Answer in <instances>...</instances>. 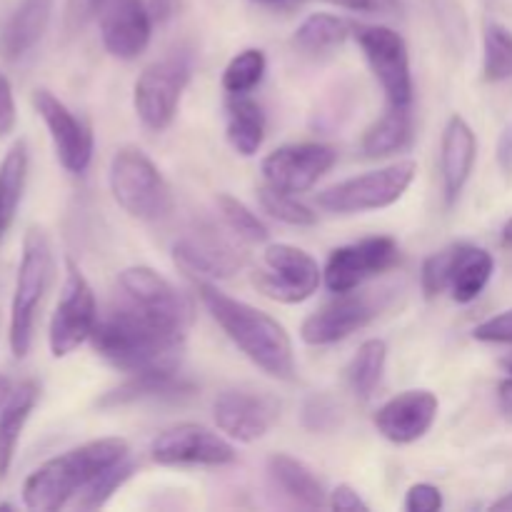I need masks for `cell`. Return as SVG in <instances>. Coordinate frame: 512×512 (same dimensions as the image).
Instances as JSON below:
<instances>
[{"label": "cell", "mask_w": 512, "mask_h": 512, "mask_svg": "<svg viewBox=\"0 0 512 512\" xmlns=\"http://www.w3.org/2000/svg\"><path fill=\"white\" fill-rule=\"evenodd\" d=\"M13 383H10L8 378H3V375H0V408H3L5 405V400L10 398V393H13Z\"/></svg>", "instance_id": "48"}, {"label": "cell", "mask_w": 512, "mask_h": 512, "mask_svg": "<svg viewBox=\"0 0 512 512\" xmlns=\"http://www.w3.org/2000/svg\"><path fill=\"white\" fill-rule=\"evenodd\" d=\"M495 258L485 248L470 243H455V260L450 270V295L455 303L468 305L480 298L493 278Z\"/></svg>", "instance_id": "24"}, {"label": "cell", "mask_w": 512, "mask_h": 512, "mask_svg": "<svg viewBox=\"0 0 512 512\" xmlns=\"http://www.w3.org/2000/svg\"><path fill=\"white\" fill-rule=\"evenodd\" d=\"M443 508V493L430 483H418L405 495V510L408 512H438Z\"/></svg>", "instance_id": "41"}, {"label": "cell", "mask_w": 512, "mask_h": 512, "mask_svg": "<svg viewBox=\"0 0 512 512\" xmlns=\"http://www.w3.org/2000/svg\"><path fill=\"white\" fill-rule=\"evenodd\" d=\"M53 278V248L43 228H30L23 238L18 275H15L13 303H10L8 343L13 358L23 360L33 345L38 310Z\"/></svg>", "instance_id": "4"}, {"label": "cell", "mask_w": 512, "mask_h": 512, "mask_svg": "<svg viewBox=\"0 0 512 512\" xmlns=\"http://www.w3.org/2000/svg\"><path fill=\"white\" fill-rule=\"evenodd\" d=\"M33 108L48 128L58 163L68 173L83 175L93 160V130L78 118L58 95L45 88L33 90Z\"/></svg>", "instance_id": "12"}, {"label": "cell", "mask_w": 512, "mask_h": 512, "mask_svg": "<svg viewBox=\"0 0 512 512\" xmlns=\"http://www.w3.org/2000/svg\"><path fill=\"white\" fill-rule=\"evenodd\" d=\"M478 158V138L463 115H450L440 143V175H443L445 203L453 205L473 175Z\"/></svg>", "instance_id": "21"}, {"label": "cell", "mask_w": 512, "mask_h": 512, "mask_svg": "<svg viewBox=\"0 0 512 512\" xmlns=\"http://www.w3.org/2000/svg\"><path fill=\"white\" fill-rule=\"evenodd\" d=\"M95 325H98V303H95L93 288L78 265L68 263L63 293H60L48 328V345L53 358L75 353L85 340H90Z\"/></svg>", "instance_id": "9"}, {"label": "cell", "mask_w": 512, "mask_h": 512, "mask_svg": "<svg viewBox=\"0 0 512 512\" xmlns=\"http://www.w3.org/2000/svg\"><path fill=\"white\" fill-rule=\"evenodd\" d=\"M338 163V150L328 143H293L265 155L260 170L265 183L300 195L313 188Z\"/></svg>", "instance_id": "14"}, {"label": "cell", "mask_w": 512, "mask_h": 512, "mask_svg": "<svg viewBox=\"0 0 512 512\" xmlns=\"http://www.w3.org/2000/svg\"><path fill=\"white\" fill-rule=\"evenodd\" d=\"M28 180V145L15 140L0 160V240L13 225Z\"/></svg>", "instance_id": "29"}, {"label": "cell", "mask_w": 512, "mask_h": 512, "mask_svg": "<svg viewBox=\"0 0 512 512\" xmlns=\"http://www.w3.org/2000/svg\"><path fill=\"white\" fill-rule=\"evenodd\" d=\"M340 405L330 395H310L303 405V425L310 433H330L340 425Z\"/></svg>", "instance_id": "37"}, {"label": "cell", "mask_w": 512, "mask_h": 512, "mask_svg": "<svg viewBox=\"0 0 512 512\" xmlns=\"http://www.w3.org/2000/svg\"><path fill=\"white\" fill-rule=\"evenodd\" d=\"M265 273L255 275V288L270 300L295 305L308 300L320 288L318 260L305 250L288 243H273L265 248Z\"/></svg>", "instance_id": "10"}, {"label": "cell", "mask_w": 512, "mask_h": 512, "mask_svg": "<svg viewBox=\"0 0 512 512\" xmlns=\"http://www.w3.org/2000/svg\"><path fill=\"white\" fill-rule=\"evenodd\" d=\"M498 163L505 173H512V123L503 130L498 140Z\"/></svg>", "instance_id": "46"}, {"label": "cell", "mask_w": 512, "mask_h": 512, "mask_svg": "<svg viewBox=\"0 0 512 512\" xmlns=\"http://www.w3.org/2000/svg\"><path fill=\"white\" fill-rule=\"evenodd\" d=\"M400 260L398 240L390 235H373L358 243L340 245L328 255L325 263V285L330 293H350L368 283L375 275L385 273Z\"/></svg>", "instance_id": "11"}, {"label": "cell", "mask_w": 512, "mask_h": 512, "mask_svg": "<svg viewBox=\"0 0 512 512\" xmlns=\"http://www.w3.org/2000/svg\"><path fill=\"white\" fill-rule=\"evenodd\" d=\"M268 70L265 53L258 48H245L225 65L223 70V88L230 95H248L250 90L258 88Z\"/></svg>", "instance_id": "32"}, {"label": "cell", "mask_w": 512, "mask_h": 512, "mask_svg": "<svg viewBox=\"0 0 512 512\" xmlns=\"http://www.w3.org/2000/svg\"><path fill=\"white\" fill-rule=\"evenodd\" d=\"M483 78L488 83H503L512 78V30L500 23L485 25Z\"/></svg>", "instance_id": "33"}, {"label": "cell", "mask_w": 512, "mask_h": 512, "mask_svg": "<svg viewBox=\"0 0 512 512\" xmlns=\"http://www.w3.org/2000/svg\"><path fill=\"white\" fill-rule=\"evenodd\" d=\"M353 35V23L333 13H313L298 25L293 35L295 48L308 55H328Z\"/></svg>", "instance_id": "30"}, {"label": "cell", "mask_w": 512, "mask_h": 512, "mask_svg": "<svg viewBox=\"0 0 512 512\" xmlns=\"http://www.w3.org/2000/svg\"><path fill=\"white\" fill-rule=\"evenodd\" d=\"M213 418L220 433L238 443H255L265 438L280 418V403L268 393L255 390H225L215 398Z\"/></svg>", "instance_id": "17"}, {"label": "cell", "mask_w": 512, "mask_h": 512, "mask_svg": "<svg viewBox=\"0 0 512 512\" xmlns=\"http://www.w3.org/2000/svg\"><path fill=\"white\" fill-rule=\"evenodd\" d=\"M500 240H503L505 248H512V218L503 225V235H500Z\"/></svg>", "instance_id": "49"}, {"label": "cell", "mask_w": 512, "mask_h": 512, "mask_svg": "<svg viewBox=\"0 0 512 512\" xmlns=\"http://www.w3.org/2000/svg\"><path fill=\"white\" fill-rule=\"evenodd\" d=\"M118 285L123 290V298L133 303L135 308L188 333L190 323H193V303H190L188 295L180 293L170 280L155 273L153 268H148V265L125 268L120 273Z\"/></svg>", "instance_id": "15"}, {"label": "cell", "mask_w": 512, "mask_h": 512, "mask_svg": "<svg viewBox=\"0 0 512 512\" xmlns=\"http://www.w3.org/2000/svg\"><path fill=\"white\" fill-rule=\"evenodd\" d=\"M268 473L273 483L295 500L298 505L310 510H318L328 505V493H325L323 483L315 478L313 470L300 460L290 458V455L278 453L268 460Z\"/></svg>", "instance_id": "26"}, {"label": "cell", "mask_w": 512, "mask_h": 512, "mask_svg": "<svg viewBox=\"0 0 512 512\" xmlns=\"http://www.w3.org/2000/svg\"><path fill=\"white\" fill-rule=\"evenodd\" d=\"M215 203H218L220 215H223L225 225H228L230 233H233L235 238L245 240V243H265V240L270 238L268 225H265L243 200L233 198V195L228 193H220Z\"/></svg>", "instance_id": "36"}, {"label": "cell", "mask_w": 512, "mask_h": 512, "mask_svg": "<svg viewBox=\"0 0 512 512\" xmlns=\"http://www.w3.org/2000/svg\"><path fill=\"white\" fill-rule=\"evenodd\" d=\"M173 260L195 283H213L230 278L245 265V255L213 230H198L173 245Z\"/></svg>", "instance_id": "18"}, {"label": "cell", "mask_w": 512, "mask_h": 512, "mask_svg": "<svg viewBox=\"0 0 512 512\" xmlns=\"http://www.w3.org/2000/svg\"><path fill=\"white\" fill-rule=\"evenodd\" d=\"M353 38L358 40L388 103L410 108L413 73H410V53L403 35L385 25H353Z\"/></svg>", "instance_id": "8"}, {"label": "cell", "mask_w": 512, "mask_h": 512, "mask_svg": "<svg viewBox=\"0 0 512 512\" xmlns=\"http://www.w3.org/2000/svg\"><path fill=\"white\" fill-rule=\"evenodd\" d=\"M440 403L430 390H405L388 403L380 405L373 423L385 440L395 445L418 443L428 435L438 418Z\"/></svg>", "instance_id": "20"}, {"label": "cell", "mask_w": 512, "mask_h": 512, "mask_svg": "<svg viewBox=\"0 0 512 512\" xmlns=\"http://www.w3.org/2000/svg\"><path fill=\"white\" fill-rule=\"evenodd\" d=\"M503 368L508 370V373L512 375V358H505V360H503Z\"/></svg>", "instance_id": "51"}, {"label": "cell", "mask_w": 512, "mask_h": 512, "mask_svg": "<svg viewBox=\"0 0 512 512\" xmlns=\"http://www.w3.org/2000/svg\"><path fill=\"white\" fill-rule=\"evenodd\" d=\"M190 80V63L183 55H168L150 63L133 88V108L148 130L170 128Z\"/></svg>", "instance_id": "7"}, {"label": "cell", "mask_w": 512, "mask_h": 512, "mask_svg": "<svg viewBox=\"0 0 512 512\" xmlns=\"http://www.w3.org/2000/svg\"><path fill=\"white\" fill-rule=\"evenodd\" d=\"M98 18L100 38L110 55L133 60L145 53L155 25L145 0H105Z\"/></svg>", "instance_id": "19"}, {"label": "cell", "mask_w": 512, "mask_h": 512, "mask_svg": "<svg viewBox=\"0 0 512 512\" xmlns=\"http://www.w3.org/2000/svg\"><path fill=\"white\" fill-rule=\"evenodd\" d=\"M145 5H148V13L153 18V23L158 25L173 20L180 10V0H145Z\"/></svg>", "instance_id": "45"}, {"label": "cell", "mask_w": 512, "mask_h": 512, "mask_svg": "<svg viewBox=\"0 0 512 512\" xmlns=\"http://www.w3.org/2000/svg\"><path fill=\"white\" fill-rule=\"evenodd\" d=\"M228 143L243 158H253L265 140V113L248 95H230L228 105Z\"/></svg>", "instance_id": "27"}, {"label": "cell", "mask_w": 512, "mask_h": 512, "mask_svg": "<svg viewBox=\"0 0 512 512\" xmlns=\"http://www.w3.org/2000/svg\"><path fill=\"white\" fill-rule=\"evenodd\" d=\"M413 140V115L410 108L390 105L373 125L363 133L360 148L368 158H388L405 150Z\"/></svg>", "instance_id": "28"}, {"label": "cell", "mask_w": 512, "mask_h": 512, "mask_svg": "<svg viewBox=\"0 0 512 512\" xmlns=\"http://www.w3.org/2000/svg\"><path fill=\"white\" fill-rule=\"evenodd\" d=\"M55 0H20L0 33V53L8 60L23 58L40 43L53 15Z\"/></svg>", "instance_id": "23"}, {"label": "cell", "mask_w": 512, "mask_h": 512, "mask_svg": "<svg viewBox=\"0 0 512 512\" xmlns=\"http://www.w3.org/2000/svg\"><path fill=\"white\" fill-rule=\"evenodd\" d=\"M258 200L263 205V210L268 215H273L275 220L285 225H293V228H310V225L318 223V213H313V208H308L305 203H300L293 193H285V190L273 188V185H260L258 188Z\"/></svg>", "instance_id": "34"}, {"label": "cell", "mask_w": 512, "mask_h": 512, "mask_svg": "<svg viewBox=\"0 0 512 512\" xmlns=\"http://www.w3.org/2000/svg\"><path fill=\"white\" fill-rule=\"evenodd\" d=\"M185 335L125 300L98 318L90 343L100 358L133 375L178 368Z\"/></svg>", "instance_id": "1"}, {"label": "cell", "mask_w": 512, "mask_h": 512, "mask_svg": "<svg viewBox=\"0 0 512 512\" xmlns=\"http://www.w3.org/2000/svg\"><path fill=\"white\" fill-rule=\"evenodd\" d=\"M455 260V245L443 248L440 253H433L423 263V275H420V283H423V293L428 298L445 293L450 285V270H453Z\"/></svg>", "instance_id": "38"}, {"label": "cell", "mask_w": 512, "mask_h": 512, "mask_svg": "<svg viewBox=\"0 0 512 512\" xmlns=\"http://www.w3.org/2000/svg\"><path fill=\"white\" fill-rule=\"evenodd\" d=\"M380 315V300L370 293H335L333 300L320 305L315 313L300 325V338L303 343L323 348V345L340 343L358 333L360 328Z\"/></svg>", "instance_id": "16"}, {"label": "cell", "mask_w": 512, "mask_h": 512, "mask_svg": "<svg viewBox=\"0 0 512 512\" xmlns=\"http://www.w3.org/2000/svg\"><path fill=\"white\" fill-rule=\"evenodd\" d=\"M303 3H328L345 10H353V13L368 15H395L403 8L400 0H303Z\"/></svg>", "instance_id": "42"}, {"label": "cell", "mask_w": 512, "mask_h": 512, "mask_svg": "<svg viewBox=\"0 0 512 512\" xmlns=\"http://www.w3.org/2000/svg\"><path fill=\"white\" fill-rule=\"evenodd\" d=\"M415 175H418V165L413 160H398L388 168L370 170L365 175H355L343 183L330 185L323 193H318V205L328 213L338 215L390 208L413 185Z\"/></svg>", "instance_id": "6"}, {"label": "cell", "mask_w": 512, "mask_h": 512, "mask_svg": "<svg viewBox=\"0 0 512 512\" xmlns=\"http://www.w3.org/2000/svg\"><path fill=\"white\" fill-rule=\"evenodd\" d=\"M18 123V105H15L13 85L0 73V140L8 138Z\"/></svg>", "instance_id": "43"}, {"label": "cell", "mask_w": 512, "mask_h": 512, "mask_svg": "<svg viewBox=\"0 0 512 512\" xmlns=\"http://www.w3.org/2000/svg\"><path fill=\"white\" fill-rule=\"evenodd\" d=\"M493 510H512V493L503 495V498H500V500H495Z\"/></svg>", "instance_id": "50"}, {"label": "cell", "mask_w": 512, "mask_h": 512, "mask_svg": "<svg viewBox=\"0 0 512 512\" xmlns=\"http://www.w3.org/2000/svg\"><path fill=\"white\" fill-rule=\"evenodd\" d=\"M125 458H130V445L123 438L90 440L58 458H50L25 478L20 490L23 505L40 512L63 510L90 480Z\"/></svg>", "instance_id": "3"}, {"label": "cell", "mask_w": 512, "mask_h": 512, "mask_svg": "<svg viewBox=\"0 0 512 512\" xmlns=\"http://www.w3.org/2000/svg\"><path fill=\"white\" fill-rule=\"evenodd\" d=\"M150 455L158 465L178 468V465H205V468H223L238 460L233 445L223 435L198 423H183L165 430L150 445Z\"/></svg>", "instance_id": "13"}, {"label": "cell", "mask_w": 512, "mask_h": 512, "mask_svg": "<svg viewBox=\"0 0 512 512\" xmlns=\"http://www.w3.org/2000/svg\"><path fill=\"white\" fill-rule=\"evenodd\" d=\"M195 393L193 380L185 378L178 368L168 370H145L133 373L115 390L100 398V408H125L135 403H150V400H180Z\"/></svg>", "instance_id": "22"}, {"label": "cell", "mask_w": 512, "mask_h": 512, "mask_svg": "<svg viewBox=\"0 0 512 512\" xmlns=\"http://www.w3.org/2000/svg\"><path fill=\"white\" fill-rule=\"evenodd\" d=\"M38 398L40 385L33 380H25L10 393V398L0 408V480H5V475L13 468L20 435H23L25 423L38 405Z\"/></svg>", "instance_id": "25"}, {"label": "cell", "mask_w": 512, "mask_h": 512, "mask_svg": "<svg viewBox=\"0 0 512 512\" xmlns=\"http://www.w3.org/2000/svg\"><path fill=\"white\" fill-rule=\"evenodd\" d=\"M108 183L115 203L130 218L160 220L173 208V195L163 173L155 168V163L143 150L133 145L115 150L110 158Z\"/></svg>", "instance_id": "5"}, {"label": "cell", "mask_w": 512, "mask_h": 512, "mask_svg": "<svg viewBox=\"0 0 512 512\" xmlns=\"http://www.w3.org/2000/svg\"><path fill=\"white\" fill-rule=\"evenodd\" d=\"M388 363V345L380 338L365 340L348 365V385L360 400L373 398Z\"/></svg>", "instance_id": "31"}, {"label": "cell", "mask_w": 512, "mask_h": 512, "mask_svg": "<svg viewBox=\"0 0 512 512\" xmlns=\"http://www.w3.org/2000/svg\"><path fill=\"white\" fill-rule=\"evenodd\" d=\"M210 318L238 345L240 353L275 380L295 378V353L288 330L263 310L230 298L213 283H195Z\"/></svg>", "instance_id": "2"}, {"label": "cell", "mask_w": 512, "mask_h": 512, "mask_svg": "<svg viewBox=\"0 0 512 512\" xmlns=\"http://www.w3.org/2000/svg\"><path fill=\"white\" fill-rule=\"evenodd\" d=\"M328 505L333 510H340V512H358V510H370V505L365 503L363 498H360V493L355 488H350V485H338V488L330 493V500Z\"/></svg>", "instance_id": "44"}, {"label": "cell", "mask_w": 512, "mask_h": 512, "mask_svg": "<svg viewBox=\"0 0 512 512\" xmlns=\"http://www.w3.org/2000/svg\"><path fill=\"white\" fill-rule=\"evenodd\" d=\"M133 473H135V463L130 458L120 460V463H115L113 468L103 470L98 478H93L83 490H80L78 500H75V508L80 510L103 508V505L113 498V493H118V488H123V485L133 478Z\"/></svg>", "instance_id": "35"}, {"label": "cell", "mask_w": 512, "mask_h": 512, "mask_svg": "<svg viewBox=\"0 0 512 512\" xmlns=\"http://www.w3.org/2000/svg\"><path fill=\"white\" fill-rule=\"evenodd\" d=\"M473 338L480 343H493V345H512V308L503 310V313L493 315L485 323H480L473 330Z\"/></svg>", "instance_id": "39"}, {"label": "cell", "mask_w": 512, "mask_h": 512, "mask_svg": "<svg viewBox=\"0 0 512 512\" xmlns=\"http://www.w3.org/2000/svg\"><path fill=\"white\" fill-rule=\"evenodd\" d=\"M105 0H68L65 3V28L70 33H78L93 18H98L100 10H103Z\"/></svg>", "instance_id": "40"}, {"label": "cell", "mask_w": 512, "mask_h": 512, "mask_svg": "<svg viewBox=\"0 0 512 512\" xmlns=\"http://www.w3.org/2000/svg\"><path fill=\"white\" fill-rule=\"evenodd\" d=\"M498 400H500V408L512 415V375L498 385Z\"/></svg>", "instance_id": "47"}, {"label": "cell", "mask_w": 512, "mask_h": 512, "mask_svg": "<svg viewBox=\"0 0 512 512\" xmlns=\"http://www.w3.org/2000/svg\"><path fill=\"white\" fill-rule=\"evenodd\" d=\"M255 3H265V5H270V3H278V0H255Z\"/></svg>", "instance_id": "52"}]
</instances>
